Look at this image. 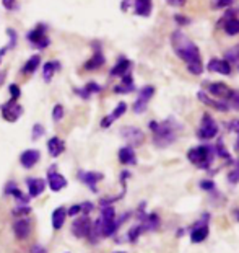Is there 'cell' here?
Segmentation results:
<instances>
[{"label":"cell","mask_w":239,"mask_h":253,"mask_svg":"<svg viewBox=\"0 0 239 253\" xmlns=\"http://www.w3.org/2000/svg\"><path fill=\"white\" fill-rule=\"evenodd\" d=\"M132 67V62L127 57H119V60L116 62V65L111 69L109 75L111 77H122V75L129 74V70Z\"/></svg>","instance_id":"603a6c76"},{"label":"cell","mask_w":239,"mask_h":253,"mask_svg":"<svg viewBox=\"0 0 239 253\" xmlns=\"http://www.w3.org/2000/svg\"><path fill=\"white\" fill-rule=\"evenodd\" d=\"M225 23H223V29H225L226 34H230V36H236V34H239V20L231 17L228 18L225 17Z\"/></svg>","instance_id":"4dcf8cb0"},{"label":"cell","mask_w":239,"mask_h":253,"mask_svg":"<svg viewBox=\"0 0 239 253\" xmlns=\"http://www.w3.org/2000/svg\"><path fill=\"white\" fill-rule=\"evenodd\" d=\"M174 20H176V23H181V25H189L191 23V20H186V17H182V15H176Z\"/></svg>","instance_id":"7dc6e473"},{"label":"cell","mask_w":239,"mask_h":253,"mask_svg":"<svg viewBox=\"0 0 239 253\" xmlns=\"http://www.w3.org/2000/svg\"><path fill=\"white\" fill-rule=\"evenodd\" d=\"M8 92H10V98H12V100H17V101H18V98L22 97V88H20L17 84H12V85H10V87H8Z\"/></svg>","instance_id":"8d00e7d4"},{"label":"cell","mask_w":239,"mask_h":253,"mask_svg":"<svg viewBox=\"0 0 239 253\" xmlns=\"http://www.w3.org/2000/svg\"><path fill=\"white\" fill-rule=\"evenodd\" d=\"M41 159V152L36 150V149H28V150H24L22 155H20V164H22L23 169H33L34 165L38 164Z\"/></svg>","instance_id":"9a60e30c"},{"label":"cell","mask_w":239,"mask_h":253,"mask_svg":"<svg viewBox=\"0 0 239 253\" xmlns=\"http://www.w3.org/2000/svg\"><path fill=\"white\" fill-rule=\"evenodd\" d=\"M7 34H8V51L10 49H13L15 46H17V43H18V34H17V31H15V29H12V28H8L7 29Z\"/></svg>","instance_id":"e575fe53"},{"label":"cell","mask_w":239,"mask_h":253,"mask_svg":"<svg viewBox=\"0 0 239 253\" xmlns=\"http://www.w3.org/2000/svg\"><path fill=\"white\" fill-rule=\"evenodd\" d=\"M64 114H65V110H64V106L60 105V103L54 105V108H52V119L55 121V123H59V121H62Z\"/></svg>","instance_id":"d6a6232c"},{"label":"cell","mask_w":239,"mask_h":253,"mask_svg":"<svg viewBox=\"0 0 239 253\" xmlns=\"http://www.w3.org/2000/svg\"><path fill=\"white\" fill-rule=\"evenodd\" d=\"M197 98H199L203 105H207V106H212V108H215L218 111H221V113H225V111L230 110V105L226 103V101H221V100H213L212 97H208V95L205 92H200L197 93Z\"/></svg>","instance_id":"ac0fdd59"},{"label":"cell","mask_w":239,"mask_h":253,"mask_svg":"<svg viewBox=\"0 0 239 253\" xmlns=\"http://www.w3.org/2000/svg\"><path fill=\"white\" fill-rule=\"evenodd\" d=\"M120 136L122 139H125V142L129 144L130 147H137V145H142L145 142L143 131L135 128V126H125V128H122Z\"/></svg>","instance_id":"ba28073f"},{"label":"cell","mask_w":239,"mask_h":253,"mask_svg":"<svg viewBox=\"0 0 239 253\" xmlns=\"http://www.w3.org/2000/svg\"><path fill=\"white\" fill-rule=\"evenodd\" d=\"M171 46L177 54V57H181L186 62L187 70H189L192 75H200L203 72L200 51L191 38H187L179 29H176V31L171 34Z\"/></svg>","instance_id":"6da1fadb"},{"label":"cell","mask_w":239,"mask_h":253,"mask_svg":"<svg viewBox=\"0 0 239 253\" xmlns=\"http://www.w3.org/2000/svg\"><path fill=\"white\" fill-rule=\"evenodd\" d=\"M13 232H15V237L18 240H24L28 239L29 232H31V225H29V221L28 219H18L13 222Z\"/></svg>","instance_id":"d6986e66"},{"label":"cell","mask_w":239,"mask_h":253,"mask_svg":"<svg viewBox=\"0 0 239 253\" xmlns=\"http://www.w3.org/2000/svg\"><path fill=\"white\" fill-rule=\"evenodd\" d=\"M236 217H238V221H239V211H238V214H236Z\"/></svg>","instance_id":"db71d44e"},{"label":"cell","mask_w":239,"mask_h":253,"mask_svg":"<svg viewBox=\"0 0 239 253\" xmlns=\"http://www.w3.org/2000/svg\"><path fill=\"white\" fill-rule=\"evenodd\" d=\"M31 212V207L28 204H22L20 207H15L13 209V216H28Z\"/></svg>","instance_id":"74e56055"},{"label":"cell","mask_w":239,"mask_h":253,"mask_svg":"<svg viewBox=\"0 0 239 253\" xmlns=\"http://www.w3.org/2000/svg\"><path fill=\"white\" fill-rule=\"evenodd\" d=\"M153 95H155V87H151V85H145V87H142L140 92H139V97H137L134 106H132V108H134V113H137V114L145 113L146 106H148L150 100L153 98Z\"/></svg>","instance_id":"8992f818"},{"label":"cell","mask_w":239,"mask_h":253,"mask_svg":"<svg viewBox=\"0 0 239 253\" xmlns=\"http://www.w3.org/2000/svg\"><path fill=\"white\" fill-rule=\"evenodd\" d=\"M134 7V13L139 15V17H150L151 13V0H122V10L127 12L129 7Z\"/></svg>","instance_id":"9c48e42d"},{"label":"cell","mask_w":239,"mask_h":253,"mask_svg":"<svg viewBox=\"0 0 239 253\" xmlns=\"http://www.w3.org/2000/svg\"><path fill=\"white\" fill-rule=\"evenodd\" d=\"M119 253H122V252H119Z\"/></svg>","instance_id":"11a10c76"},{"label":"cell","mask_w":239,"mask_h":253,"mask_svg":"<svg viewBox=\"0 0 239 253\" xmlns=\"http://www.w3.org/2000/svg\"><path fill=\"white\" fill-rule=\"evenodd\" d=\"M148 128L153 133V142L156 147H167L177 139V129H181V124L169 118L166 121H150Z\"/></svg>","instance_id":"7a4b0ae2"},{"label":"cell","mask_w":239,"mask_h":253,"mask_svg":"<svg viewBox=\"0 0 239 253\" xmlns=\"http://www.w3.org/2000/svg\"><path fill=\"white\" fill-rule=\"evenodd\" d=\"M67 253H69V252H67Z\"/></svg>","instance_id":"9f6ffc18"},{"label":"cell","mask_w":239,"mask_h":253,"mask_svg":"<svg viewBox=\"0 0 239 253\" xmlns=\"http://www.w3.org/2000/svg\"><path fill=\"white\" fill-rule=\"evenodd\" d=\"M5 77H7V72H0V85H2V82L5 80Z\"/></svg>","instance_id":"f907efd6"},{"label":"cell","mask_w":239,"mask_h":253,"mask_svg":"<svg viewBox=\"0 0 239 253\" xmlns=\"http://www.w3.org/2000/svg\"><path fill=\"white\" fill-rule=\"evenodd\" d=\"M104 62H106V59H104L103 51H101V46H98V43H95V53L88 60H86L83 67H85V70H96V69L103 67Z\"/></svg>","instance_id":"4fadbf2b"},{"label":"cell","mask_w":239,"mask_h":253,"mask_svg":"<svg viewBox=\"0 0 239 253\" xmlns=\"http://www.w3.org/2000/svg\"><path fill=\"white\" fill-rule=\"evenodd\" d=\"M226 128L230 129V131H235V133H239V121H238V119L231 121V123L226 124Z\"/></svg>","instance_id":"f6af8a7d"},{"label":"cell","mask_w":239,"mask_h":253,"mask_svg":"<svg viewBox=\"0 0 239 253\" xmlns=\"http://www.w3.org/2000/svg\"><path fill=\"white\" fill-rule=\"evenodd\" d=\"M216 157L215 145H199V147L187 150V159L199 169H208L212 165L213 159Z\"/></svg>","instance_id":"3957f363"},{"label":"cell","mask_w":239,"mask_h":253,"mask_svg":"<svg viewBox=\"0 0 239 253\" xmlns=\"http://www.w3.org/2000/svg\"><path fill=\"white\" fill-rule=\"evenodd\" d=\"M48 152L50 157H59L62 155L65 152V142L60 138H57V136H54V138H50L48 141Z\"/></svg>","instance_id":"7402d4cb"},{"label":"cell","mask_w":239,"mask_h":253,"mask_svg":"<svg viewBox=\"0 0 239 253\" xmlns=\"http://www.w3.org/2000/svg\"><path fill=\"white\" fill-rule=\"evenodd\" d=\"M207 69L210 72H216L221 75H230L231 74V64L225 59H210V62L207 64Z\"/></svg>","instance_id":"e0dca14e"},{"label":"cell","mask_w":239,"mask_h":253,"mask_svg":"<svg viewBox=\"0 0 239 253\" xmlns=\"http://www.w3.org/2000/svg\"><path fill=\"white\" fill-rule=\"evenodd\" d=\"M142 232H143V229H142V225L137 224V225H134V227H132V229L129 230V234H127L129 237H127V239H129V242H135V240L140 237Z\"/></svg>","instance_id":"836d02e7"},{"label":"cell","mask_w":239,"mask_h":253,"mask_svg":"<svg viewBox=\"0 0 239 253\" xmlns=\"http://www.w3.org/2000/svg\"><path fill=\"white\" fill-rule=\"evenodd\" d=\"M119 162L124 165H135L137 164V155H135L134 147H130V145L122 147L119 150Z\"/></svg>","instance_id":"d4e9b609"},{"label":"cell","mask_w":239,"mask_h":253,"mask_svg":"<svg viewBox=\"0 0 239 253\" xmlns=\"http://www.w3.org/2000/svg\"><path fill=\"white\" fill-rule=\"evenodd\" d=\"M167 5H171V7H184L187 0H165Z\"/></svg>","instance_id":"b9f144b4"},{"label":"cell","mask_w":239,"mask_h":253,"mask_svg":"<svg viewBox=\"0 0 239 253\" xmlns=\"http://www.w3.org/2000/svg\"><path fill=\"white\" fill-rule=\"evenodd\" d=\"M39 64H41V56H38V54L31 56V57H29L26 62H24L23 69H22V74L23 75H31V74H34L38 70Z\"/></svg>","instance_id":"f1b7e54d"},{"label":"cell","mask_w":239,"mask_h":253,"mask_svg":"<svg viewBox=\"0 0 239 253\" xmlns=\"http://www.w3.org/2000/svg\"><path fill=\"white\" fill-rule=\"evenodd\" d=\"M26 39L36 49H46L50 44V38L46 34V25H38L36 28L29 29L26 33Z\"/></svg>","instance_id":"277c9868"},{"label":"cell","mask_w":239,"mask_h":253,"mask_svg":"<svg viewBox=\"0 0 239 253\" xmlns=\"http://www.w3.org/2000/svg\"><path fill=\"white\" fill-rule=\"evenodd\" d=\"M2 5L5 10H15V7H17V0H2Z\"/></svg>","instance_id":"ab89813d"},{"label":"cell","mask_w":239,"mask_h":253,"mask_svg":"<svg viewBox=\"0 0 239 253\" xmlns=\"http://www.w3.org/2000/svg\"><path fill=\"white\" fill-rule=\"evenodd\" d=\"M125 111H127V103H124V101H120V103L114 108L113 113L108 114V116H106V118L101 119V128H104V129H106V128H109V126L113 124L116 119H119L120 116L125 113Z\"/></svg>","instance_id":"ffe728a7"},{"label":"cell","mask_w":239,"mask_h":253,"mask_svg":"<svg viewBox=\"0 0 239 253\" xmlns=\"http://www.w3.org/2000/svg\"><path fill=\"white\" fill-rule=\"evenodd\" d=\"M60 67L59 62H54V60H49V62H46L43 65V79H44V82H50L54 77V74L57 72V69Z\"/></svg>","instance_id":"f546056e"},{"label":"cell","mask_w":239,"mask_h":253,"mask_svg":"<svg viewBox=\"0 0 239 253\" xmlns=\"http://www.w3.org/2000/svg\"><path fill=\"white\" fill-rule=\"evenodd\" d=\"M80 209L85 216H88L90 212L95 209V204H93V202H90V201H85V202H81V204H80Z\"/></svg>","instance_id":"f35d334b"},{"label":"cell","mask_w":239,"mask_h":253,"mask_svg":"<svg viewBox=\"0 0 239 253\" xmlns=\"http://www.w3.org/2000/svg\"><path fill=\"white\" fill-rule=\"evenodd\" d=\"M0 111H2V118L8 123H15L22 118L23 114V106L17 103V100H12L10 98L7 103H3L0 106Z\"/></svg>","instance_id":"52a82bcc"},{"label":"cell","mask_w":239,"mask_h":253,"mask_svg":"<svg viewBox=\"0 0 239 253\" xmlns=\"http://www.w3.org/2000/svg\"><path fill=\"white\" fill-rule=\"evenodd\" d=\"M207 88H208V92L213 95V97L225 98V100H230L233 97V90L223 82H212V84H208Z\"/></svg>","instance_id":"5bb4252c"},{"label":"cell","mask_w":239,"mask_h":253,"mask_svg":"<svg viewBox=\"0 0 239 253\" xmlns=\"http://www.w3.org/2000/svg\"><path fill=\"white\" fill-rule=\"evenodd\" d=\"M46 183L49 185V188L57 193V191L64 190L67 186V178L64 175H60L59 171H55V167H50L49 171H48V181Z\"/></svg>","instance_id":"8fae6325"},{"label":"cell","mask_w":239,"mask_h":253,"mask_svg":"<svg viewBox=\"0 0 239 253\" xmlns=\"http://www.w3.org/2000/svg\"><path fill=\"white\" fill-rule=\"evenodd\" d=\"M65 219H67V209H65V207H57V209H54L52 217H50V221H52V227L55 230L62 229L64 224H65Z\"/></svg>","instance_id":"83f0119b"},{"label":"cell","mask_w":239,"mask_h":253,"mask_svg":"<svg viewBox=\"0 0 239 253\" xmlns=\"http://www.w3.org/2000/svg\"><path fill=\"white\" fill-rule=\"evenodd\" d=\"M230 100H231V106H233V108L239 111V92H233V97Z\"/></svg>","instance_id":"60d3db41"},{"label":"cell","mask_w":239,"mask_h":253,"mask_svg":"<svg viewBox=\"0 0 239 253\" xmlns=\"http://www.w3.org/2000/svg\"><path fill=\"white\" fill-rule=\"evenodd\" d=\"M235 171H236V175L239 176V160H238V165H236V169H235Z\"/></svg>","instance_id":"f5cc1de1"},{"label":"cell","mask_w":239,"mask_h":253,"mask_svg":"<svg viewBox=\"0 0 239 253\" xmlns=\"http://www.w3.org/2000/svg\"><path fill=\"white\" fill-rule=\"evenodd\" d=\"M26 186H28L29 198H38V196L43 195V191L46 190V181L43 178H28Z\"/></svg>","instance_id":"44dd1931"},{"label":"cell","mask_w":239,"mask_h":253,"mask_svg":"<svg viewBox=\"0 0 239 253\" xmlns=\"http://www.w3.org/2000/svg\"><path fill=\"white\" fill-rule=\"evenodd\" d=\"M140 225L143 232H150V230H156L160 225V217L156 214H145L140 219Z\"/></svg>","instance_id":"484cf974"},{"label":"cell","mask_w":239,"mask_h":253,"mask_svg":"<svg viewBox=\"0 0 239 253\" xmlns=\"http://www.w3.org/2000/svg\"><path fill=\"white\" fill-rule=\"evenodd\" d=\"M235 147H236V150L239 152V133H238V141H236V144H235Z\"/></svg>","instance_id":"816d5d0a"},{"label":"cell","mask_w":239,"mask_h":253,"mask_svg":"<svg viewBox=\"0 0 239 253\" xmlns=\"http://www.w3.org/2000/svg\"><path fill=\"white\" fill-rule=\"evenodd\" d=\"M225 60H228V62H233L236 65V69L239 70V44L238 46H235V48H231V49H228L226 51V54H225Z\"/></svg>","instance_id":"1f68e13d"},{"label":"cell","mask_w":239,"mask_h":253,"mask_svg":"<svg viewBox=\"0 0 239 253\" xmlns=\"http://www.w3.org/2000/svg\"><path fill=\"white\" fill-rule=\"evenodd\" d=\"M44 133H46L44 126H43V124H39V123H36V124L33 126V133H31V138H33V141H38L39 138H43Z\"/></svg>","instance_id":"d590c367"},{"label":"cell","mask_w":239,"mask_h":253,"mask_svg":"<svg viewBox=\"0 0 239 253\" xmlns=\"http://www.w3.org/2000/svg\"><path fill=\"white\" fill-rule=\"evenodd\" d=\"M135 90V85H134V79H132L130 72L122 75V82L120 85H118V87H114V92L116 93H130Z\"/></svg>","instance_id":"4316f807"},{"label":"cell","mask_w":239,"mask_h":253,"mask_svg":"<svg viewBox=\"0 0 239 253\" xmlns=\"http://www.w3.org/2000/svg\"><path fill=\"white\" fill-rule=\"evenodd\" d=\"M80 212H81L80 204H73V206L67 211V216H77V214H80Z\"/></svg>","instance_id":"ee69618b"},{"label":"cell","mask_w":239,"mask_h":253,"mask_svg":"<svg viewBox=\"0 0 239 253\" xmlns=\"http://www.w3.org/2000/svg\"><path fill=\"white\" fill-rule=\"evenodd\" d=\"M207 237H208V224L205 221H199L191 230V240L194 244H200V242L207 240Z\"/></svg>","instance_id":"2e32d148"},{"label":"cell","mask_w":239,"mask_h":253,"mask_svg":"<svg viewBox=\"0 0 239 253\" xmlns=\"http://www.w3.org/2000/svg\"><path fill=\"white\" fill-rule=\"evenodd\" d=\"M77 176H78L80 181H83V183L93 191H98V188H96V183H99V181L104 178L103 173H98V171H85V170H80L77 173Z\"/></svg>","instance_id":"7c38bea8"},{"label":"cell","mask_w":239,"mask_h":253,"mask_svg":"<svg viewBox=\"0 0 239 253\" xmlns=\"http://www.w3.org/2000/svg\"><path fill=\"white\" fill-rule=\"evenodd\" d=\"M31 253H48L44 250V247H39V245H34L31 249Z\"/></svg>","instance_id":"c3c4849f"},{"label":"cell","mask_w":239,"mask_h":253,"mask_svg":"<svg viewBox=\"0 0 239 253\" xmlns=\"http://www.w3.org/2000/svg\"><path fill=\"white\" fill-rule=\"evenodd\" d=\"M197 136L203 141H210L213 138L218 136V124L216 121L212 118L210 114L205 113L202 116V121H200V128L197 131Z\"/></svg>","instance_id":"5b68a950"},{"label":"cell","mask_w":239,"mask_h":253,"mask_svg":"<svg viewBox=\"0 0 239 253\" xmlns=\"http://www.w3.org/2000/svg\"><path fill=\"white\" fill-rule=\"evenodd\" d=\"M7 51H8V46H3L2 49H0V64H2V60H3V56L7 54Z\"/></svg>","instance_id":"681fc988"},{"label":"cell","mask_w":239,"mask_h":253,"mask_svg":"<svg viewBox=\"0 0 239 253\" xmlns=\"http://www.w3.org/2000/svg\"><path fill=\"white\" fill-rule=\"evenodd\" d=\"M233 2H235V0H216V5H215V7H218V8L228 7V5H231Z\"/></svg>","instance_id":"bcb514c9"},{"label":"cell","mask_w":239,"mask_h":253,"mask_svg":"<svg viewBox=\"0 0 239 253\" xmlns=\"http://www.w3.org/2000/svg\"><path fill=\"white\" fill-rule=\"evenodd\" d=\"M101 90H103V88H101L96 82H88L83 88H73V92L77 93L78 97L83 98V100H88V98H91V95L99 93Z\"/></svg>","instance_id":"cb8c5ba5"},{"label":"cell","mask_w":239,"mask_h":253,"mask_svg":"<svg viewBox=\"0 0 239 253\" xmlns=\"http://www.w3.org/2000/svg\"><path fill=\"white\" fill-rule=\"evenodd\" d=\"M200 188L202 190H213V188H215V185H213L212 180H202L200 181Z\"/></svg>","instance_id":"7bdbcfd3"},{"label":"cell","mask_w":239,"mask_h":253,"mask_svg":"<svg viewBox=\"0 0 239 253\" xmlns=\"http://www.w3.org/2000/svg\"><path fill=\"white\" fill-rule=\"evenodd\" d=\"M91 224H93V221H91L88 216L83 214L81 217H77L72 224V234L77 237V239H86V237L90 235Z\"/></svg>","instance_id":"30bf717a"}]
</instances>
